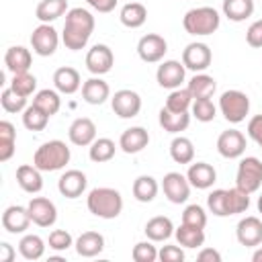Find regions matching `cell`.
<instances>
[{
	"mask_svg": "<svg viewBox=\"0 0 262 262\" xmlns=\"http://www.w3.org/2000/svg\"><path fill=\"white\" fill-rule=\"evenodd\" d=\"M92 31H94V16L90 10L78 6V8H70L66 12L61 41L68 49H72V51L84 49L86 43L90 41Z\"/></svg>",
	"mask_w": 262,
	"mask_h": 262,
	"instance_id": "6da1fadb",
	"label": "cell"
},
{
	"mask_svg": "<svg viewBox=\"0 0 262 262\" xmlns=\"http://www.w3.org/2000/svg\"><path fill=\"white\" fill-rule=\"evenodd\" d=\"M86 207L92 215H96L100 219H115L123 211V196L115 188L98 186V188H92L88 192Z\"/></svg>",
	"mask_w": 262,
	"mask_h": 262,
	"instance_id": "7a4b0ae2",
	"label": "cell"
},
{
	"mask_svg": "<svg viewBox=\"0 0 262 262\" xmlns=\"http://www.w3.org/2000/svg\"><path fill=\"white\" fill-rule=\"evenodd\" d=\"M70 158H72L70 147L61 139H51L37 147L33 156V164L41 172H55L66 168V164H70Z\"/></svg>",
	"mask_w": 262,
	"mask_h": 262,
	"instance_id": "3957f363",
	"label": "cell"
},
{
	"mask_svg": "<svg viewBox=\"0 0 262 262\" xmlns=\"http://www.w3.org/2000/svg\"><path fill=\"white\" fill-rule=\"evenodd\" d=\"M221 25V16L215 8L211 6H199V8H190L184 16H182V27L188 35L194 37H207L213 35Z\"/></svg>",
	"mask_w": 262,
	"mask_h": 262,
	"instance_id": "277c9868",
	"label": "cell"
},
{
	"mask_svg": "<svg viewBox=\"0 0 262 262\" xmlns=\"http://www.w3.org/2000/svg\"><path fill=\"white\" fill-rule=\"evenodd\" d=\"M219 111L225 117V121L237 125V123L246 121V117L250 113V98L242 90H225L219 98Z\"/></svg>",
	"mask_w": 262,
	"mask_h": 262,
	"instance_id": "5b68a950",
	"label": "cell"
},
{
	"mask_svg": "<svg viewBox=\"0 0 262 262\" xmlns=\"http://www.w3.org/2000/svg\"><path fill=\"white\" fill-rule=\"evenodd\" d=\"M262 184V160L254 156H246L237 164V174H235V186H239L246 192H256Z\"/></svg>",
	"mask_w": 262,
	"mask_h": 262,
	"instance_id": "8992f818",
	"label": "cell"
},
{
	"mask_svg": "<svg viewBox=\"0 0 262 262\" xmlns=\"http://www.w3.org/2000/svg\"><path fill=\"white\" fill-rule=\"evenodd\" d=\"M57 45H59V35H57V31L49 23H41L39 27L33 29V33H31V47H33V51L37 55L49 57V55L55 53Z\"/></svg>",
	"mask_w": 262,
	"mask_h": 262,
	"instance_id": "52a82bcc",
	"label": "cell"
},
{
	"mask_svg": "<svg viewBox=\"0 0 262 262\" xmlns=\"http://www.w3.org/2000/svg\"><path fill=\"white\" fill-rule=\"evenodd\" d=\"M115 66V55H113V49L104 43H96L88 49L86 53V70L92 74V76H102V74H108Z\"/></svg>",
	"mask_w": 262,
	"mask_h": 262,
	"instance_id": "ba28073f",
	"label": "cell"
},
{
	"mask_svg": "<svg viewBox=\"0 0 262 262\" xmlns=\"http://www.w3.org/2000/svg\"><path fill=\"white\" fill-rule=\"evenodd\" d=\"M111 106H113V111L119 119H133L141 111V96L135 90L123 88V90H117L113 94Z\"/></svg>",
	"mask_w": 262,
	"mask_h": 262,
	"instance_id": "9c48e42d",
	"label": "cell"
},
{
	"mask_svg": "<svg viewBox=\"0 0 262 262\" xmlns=\"http://www.w3.org/2000/svg\"><path fill=\"white\" fill-rule=\"evenodd\" d=\"M168 51V43L162 35L158 33H147L137 41V55L145 61V63H158L164 59Z\"/></svg>",
	"mask_w": 262,
	"mask_h": 262,
	"instance_id": "30bf717a",
	"label": "cell"
},
{
	"mask_svg": "<svg viewBox=\"0 0 262 262\" xmlns=\"http://www.w3.org/2000/svg\"><path fill=\"white\" fill-rule=\"evenodd\" d=\"M162 190H164V194H166V199L170 203L182 205L190 196V182L180 172H168L164 176V180H162Z\"/></svg>",
	"mask_w": 262,
	"mask_h": 262,
	"instance_id": "8fae6325",
	"label": "cell"
},
{
	"mask_svg": "<svg viewBox=\"0 0 262 262\" xmlns=\"http://www.w3.org/2000/svg\"><path fill=\"white\" fill-rule=\"evenodd\" d=\"M211 59H213V53L209 49L207 43H188L182 51V63L186 70H192L194 74L199 72H205L209 66H211Z\"/></svg>",
	"mask_w": 262,
	"mask_h": 262,
	"instance_id": "7c38bea8",
	"label": "cell"
},
{
	"mask_svg": "<svg viewBox=\"0 0 262 262\" xmlns=\"http://www.w3.org/2000/svg\"><path fill=\"white\" fill-rule=\"evenodd\" d=\"M217 151L225 160L242 158L246 151V135L237 129H227L217 137Z\"/></svg>",
	"mask_w": 262,
	"mask_h": 262,
	"instance_id": "4fadbf2b",
	"label": "cell"
},
{
	"mask_svg": "<svg viewBox=\"0 0 262 262\" xmlns=\"http://www.w3.org/2000/svg\"><path fill=\"white\" fill-rule=\"evenodd\" d=\"M31 221L39 227H51L57 221V209L53 205V201L45 199V196H33L27 205Z\"/></svg>",
	"mask_w": 262,
	"mask_h": 262,
	"instance_id": "5bb4252c",
	"label": "cell"
},
{
	"mask_svg": "<svg viewBox=\"0 0 262 262\" xmlns=\"http://www.w3.org/2000/svg\"><path fill=\"white\" fill-rule=\"evenodd\" d=\"M184 76H186V68L182 61H176V59H168V61H162L158 66V72H156V80L162 88H168V90H176L180 88V84L184 82Z\"/></svg>",
	"mask_w": 262,
	"mask_h": 262,
	"instance_id": "9a60e30c",
	"label": "cell"
},
{
	"mask_svg": "<svg viewBox=\"0 0 262 262\" xmlns=\"http://www.w3.org/2000/svg\"><path fill=\"white\" fill-rule=\"evenodd\" d=\"M235 237L246 248L260 246L262 244V221L254 215H248V217L239 219V223L235 227Z\"/></svg>",
	"mask_w": 262,
	"mask_h": 262,
	"instance_id": "2e32d148",
	"label": "cell"
},
{
	"mask_svg": "<svg viewBox=\"0 0 262 262\" xmlns=\"http://www.w3.org/2000/svg\"><path fill=\"white\" fill-rule=\"evenodd\" d=\"M31 223L33 221H31V215H29V209L27 207L10 205L2 213V227L8 233H25Z\"/></svg>",
	"mask_w": 262,
	"mask_h": 262,
	"instance_id": "e0dca14e",
	"label": "cell"
},
{
	"mask_svg": "<svg viewBox=\"0 0 262 262\" xmlns=\"http://www.w3.org/2000/svg\"><path fill=\"white\" fill-rule=\"evenodd\" d=\"M86 184H88V178H86L84 172H80V170H68V172H63L59 176L57 190L66 199H78L86 190Z\"/></svg>",
	"mask_w": 262,
	"mask_h": 262,
	"instance_id": "ac0fdd59",
	"label": "cell"
},
{
	"mask_svg": "<svg viewBox=\"0 0 262 262\" xmlns=\"http://www.w3.org/2000/svg\"><path fill=\"white\" fill-rule=\"evenodd\" d=\"M68 137L78 147L90 145L96 139V125H94V121L88 119V117H78L76 121H72V125L68 129Z\"/></svg>",
	"mask_w": 262,
	"mask_h": 262,
	"instance_id": "d6986e66",
	"label": "cell"
},
{
	"mask_svg": "<svg viewBox=\"0 0 262 262\" xmlns=\"http://www.w3.org/2000/svg\"><path fill=\"white\" fill-rule=\"evenodd\" d=\"M53 86L57 92L61 94H74L82 88V78H80V72L72 66H61L55 70L53 74Z\"/></svg>",
	"mask_w": 262,
	"mask_h": 262,
	"instance_id": "ffe728a7",
	"label": "cell"
},
{
	"mask_svg": "<svg viewBox=\"0 0 262 262\" xmlns=\"http://www.w3.org/2000/svg\"><path fill=\"white\" fill-rule=\"evenodd\" d=\"M186 178L190 182V186L199 188V190H205V188H211L213 182L217 180V172L211 164L207 162H190L188 166V172H186Z\"/></svg>",
	"mask_w": 262,
	"mask_h": 262,
	"instance_id": "44dd1931",
	"label": "cell"
},
{
	"mask_svg": "<svg viewBox=\"0 0 262 262\" xmlns=\"http://www.w3.org/2000/svg\"><path fill=\"white\" fill-rule=\"evenodd\" d=\"M31 63H33V55L27 47L23 45H12L6 49L4 53V66L10 74H23V72H29L31 70Z\"/></svg>",
	"mask_w": 262,
	"mask_h": 262,
	"instance_id": "7402d4cb",
	"label": "cell"
},
{
	"mask_svg": "<svg viewBox=\"0 0 262 262\" xmlns=\"http://www.w3.org/2000/svg\"><path fill=\"white\" fill-rule=\"evenodd\" d=\"M149 143V133L143 127H129L119 137V147L125 154H139Z\"/></svg>",
	"mask_w": 262,
	"mask_h": 262,
	"instance_id": "603a6c76",
	"label": "cell"
},
{
	"mask_svg": "<svg viewBox=\"0 0 262 262\" xmlns=\"http://www.w3.org/2000/svg\"><path fill=\"white\" fill-rule=\"evenodd\" d=\"M111 96V86L100 78V76H94V78H88L84 84H82V98L84 102L88 104H102L106 98Z\"/></svg>",
	"mask_w": 262,
	"mask_h": 262,
	"instance_id": "cb8c5ba5",
	"label": "cell"
},
{
	"mask_svg": "<svg viewBox=\"0 0 262 262\" xmlns=\"http://www.w3.org/2000/svg\"><path fill=\"white\" fill-rule=\"evenodd\" d=\"M16 182L18 186L25 190V192H39L43 188V176H41V170L33 164H23L16 168Z\"/></svg>",
	"mask_w": 262,
	"mask_h": 262,
	"instance_id": "d4e9b609",
	"label": "cell"
},
{
	"mask_svg": "<svg viewBox=\"0 0 262 262\" xmlns=\"http://www.w3.org/2000/svg\"><path fill=\"white\" fill-rule=\"evenodd\" d=\"M158 121L162 125L164 131L172 133V135H178L180 131H186L188 125H190V113H174V111H168L166 106L160 108V115H158Z\"/></svg>",
	"mask_w": 262,
	"mask_h": 262,
	"instance_id": "484cf974",
	"label": "cell"
},
{
	"mask_svg": "<svg viewBox=\"0 0 262 262\" xmlns=\"http://www.w3.org/2000/svg\"><path fill=\"white\" fill-rule=\"evenodd\" d=\"M74 246H76L78 256H82V258H94V256H98L104 250V237L98 231H84L76 239Z\"/></svg>",
	"mask_w": 262,
	"mask_h": 262,
	"instance_id": "4316f807",
	"label": "cell"
},
{
	"mask_svg": "<svg viewBox=\"0 0 262 262\" xmlns=\"http://www.w3.org/2000/svg\"><path fill=\"white\" fill-rule=\"evenodd\" d=\"M119 20L127 27V29H139L143 27V23L147 20V8L141 2H127L121 12H119Z\"/></svg>",
	"mask_w": 262,
	"mask_h": 262,
	"instance_id": "83f0119b",
	"label": "cell"
},
{
	"mask_svg": "<svg viewBox=\"0 0 262 262\" xmlns=\"http://www.w3.org/2000/svg\"><path fill=\"white\" fill-rule=\"evenodd\" d=\"M143 231H145L147 239H151V242H164V239H168L174 233V223H172L170 217L156 215V217H151L145 223V229Z\"/></svg>",
	"mask_w": 262,
	"mask_h": 262,
	"instance_id": "f1b7e54d",
	"label": "cell"
},
{
	"mask_svg": "<svg viewBox=\"0 0 262 262\" xmlns=\"http://www.w3.org/2000/svg\"><path fill=\"white\" fill-rule=\"evenodd\" d=\"M186 88L192 94V98H211L215 94V90H217V82H215L213 76L199 72V74H194L190 78V82H188Z\"/></svg>",
	"mask_w": 262,
	"mask_h": 262,
	"instance_id": "f546056e",
	"label": "cell"
},
{
	"mask_svg": "<svg viewBox=\"0 0 262 262\" xmlns=\"http://www.w3.org/2000/svg\"><path fill=\"white\" fill-rule=\"evenodd\" d=\"M133 196L139 201V203H151L160 190V184L154 176H147V174H141L133 180Z\"/></svg>",
	"mask_w": 262,
	"mask_h": 262,
	"instance_id": "4dcf8cb0",
	"label": "cell"
},
{
	"mask_svg": "<svg viewBox=\"0 0 262 262\" xmlns=\"http://www.w3.org/2000/svg\"><path fill=\"white\" fill-rule=\"evenodd\" d=\"M68 12V0H41L35 8V16L41 23H53Z\"/></svg>",
	"mask_w": 262,
	"mask_h": 262,
	"instance_id": "1f68e13d",
	"label": "cell"
},
{
	"mask_svg": "<svg viewBox=\"0 0 262 262\" xmlns=\"http://www.w3.org/2000/svg\"><path fill=\"white\" fill-rule=\"evenodd\" d=\"M115 151H117V145L113 139L108 137H96L90 145H88V156L92 162L96 164H102V162H111L115 158Z\"/></svg>",
	"mask_w": 262,
	"mask_h": 262,
	"instance_id": "d6a6232c",
	"label": "cell"
},
{
	"mask_svg": "<svg viewBox=\"0 0 262 262\" xmlns=\"http://www.w3.org/2000/svg\"><path fill=\"white\" fill-rule=\"evenodd\" d=\"M170 158L176 164H190L194 160V145L188 137L184 135H176L170 141Z\"/></svg>",
	"mask_w": 262,
	"mask_h": 262,
	"instance_id": "836d02e7",
	"label": "cell"
},
{
	"mask_svg": "<svg viewBox=\"0 0 262 262\" xmlns=\"http://www.w3.org/2000/svg\"><path fill=\"white\" fill-rule=\"evenodd\" d=\"M174 235H176L178 244L184 246V248H201V246L205 244V231H203V227H194V225L180 223V225L174 229Z\"/></svg>",
	"mask_w": 262,
	"mask_h": 262,
	"instance_id": "e575fe53",
	"label": "cell"
},
{
	"mask_svg": "<svg viewBox=\"0 0 262 262\" xmlns=\"http://www.w3.org/2000/svg\"><path fill=\"white\" fill-rule=\"evenodd\" d=\"M223 14L233 23H242L254 14V0H223Z\"/></svg>",
	"mask_w": 262,
	"mask_h": 262,
	"instance_id": "d590c367",
	"label": "cell"
},
{
	"mask_svg": "<svg viewBox=\"0 0 262 262\" xmlns=\"http://www.w3.org/2000/svg\"><path fill=\"white\" fill-rule=\"evenodd\" d=\"M18 252L25 260H39L45 254V242L35 233H27L18 242Z\"/></svg>",
	"mask_w": 262,
	"mask_h": 262,
	"instance_id": "8d00e7d4",
	"label": "cell"
},
{
	"mask_svg": "<svg viewBox=\"0 0 262 262\" xmlns=\"http://www.w3.org/2000/svg\"><path fill=\"white\" fill-rule=\"evenodd\" d=\"M16 131L10 121H0V162H8L14 156Z\"/></svg>",
	"mask_w": 262,
	"mask_h": 262,
	"instance_id": "74e56055",
	"label": "cell"
},
{
	"mask_svg": "<svg viewBox=\"0 0 262 262\" xmlns=\"http://www.w3.org/2000/svg\"><path fill=\"white\" fill-rule=\"evenodd\" d=\"M33 104H37L43 113H47L49 117H53V115L61 108V98H59V92H57V90L43 88V90H39V92L33 96Z\"/></svg>",
	"mask_w": 262,
	"mask_h": 262,
	"instance_id": "f35d334b",
	"label": "cell"
},
{
	"mask_svg": "<svg viewBox=\"0 0 262 262\" xmlns=\"http://www.w3.org/2000/svg\"><path fill=\"white\" fill-rule=\"evenodd\" d=\"M192 94L188 92V88H176L168 94L166 98V108L168 111H174V113H188V108L192 106Z\"/></svg>",
	"mask_w": 262,
	"mask_h": 262,
	"instance_id": "ab89813d",
	"label": "cell"
},
{
	"mask_svg": "<svg viewBox=\"0 0 262 262\" xmlns=\"http://www.w3.org/2000/svg\"><path fill=\"white\" fill-rule=\"evenodd\" d=\"M49 123V115L43 113L37 104H29L25 111H23V125L29 129V131H43Z\"/></svg>",
	"mask_w": 262,
	"mask_h": 262,
	"instance_id": "60d3db41",
	"label": "cell"
},
{
	"mask_svg": "<svg viewBox=\"0 0 262 262\" xmlns=\"http://www.w3.org/2000/svg\"><path fill=\"white\" fill-rule=\"evenodd\" d=\"M10 88H12L16 94H20V96L29 98V96L35 92V88H37V78H35L31 72L12 74V80H10Z\"/></svg>",
	"mask_w": 262,
	"mask_h": 262,
	"instance_id": "b9f144b4",
	"label": "cell"
},
{
	"mask_svg": "<svg viewBox=\"0 0 262 262\" xmlns=\"http://www.w3.org/2000/svg\"><path fill=\"white\" fill-rule=\"evenodd\" d=\"M227 207H229V215H237V213H246L250 207V192L242 190L239 186H233L227 190Z\"/></svg>",
	"mask_w": 262,
	"mask_h": 262,
	"instance_id": "7bdbcfd3",
	"label": "cell"
},
{
	"mask_svg": "<svg viewBox=\"0 0 262 262\" xmlns=\"http://www.w3.org/2000/svg\"><path fill=\"white\" fill-rule=\"evenodd\" d=\"M190 111H192V117L196 121H201V123H209L217 115V106L213 104L211 98H194Z\"/></svg>",
	"mask_w": 262,
	"mask_h": 262,
	"instance_id": "ee69618b",
	"label": "cell"
},
{
	"mask_svg": "<svg viewBox=\"0 0 262 262\" xmlns=\"http://www.w3.org/2000/svg\"><path fill=\"white\" fill-rule=\"evenodd\" d=\"M207 207L213 215L217 217H229V207H227V190L225 188H217L213 192H209L207 196Z\"/></svg>",
	"mask_w": 262,
	"mask_h": 262,
	"instance_id": "f6af8a7d",
	"label": "cell"
},
{
	"mask_svg": "<svg viewBox=\"0 0 262 262\" xmlns=\"http://www.w3.org/2000/svg\"><path fill=\"white\" fill-rule=\"evenodd\" d=\"M0 104H2V108H4L6 113H23V111L27 108V98L20 96V94H16V92L8 86V88H4L2 94H0Z\"/></svg>",
	"mask_w": 262,
	"mask_h": 262,
	"instance_id": "bcb514c9",
	"label": "cell"
},
{
	"mask_svg": "<svg viewBox=\"0 0 262 262\" xmlns=\"http://www.w3.org/2000/svg\"><path fill=\"white\" fill-rule=\"evenodd\" d=\"M131 258H133L135 262H156V260H158V248L154 246L151 239H147V242H139V244L133 246V250H131Z\"/></svg>",
	"mask_w": 262,
	"mask_h": 262,
	"instance_id": "7dc6e473",
	"label": "cell"
},
{
	"mask_svg": "<svg viewBox=\"0 0 262 262\" xmlns=\"http://www.w3.org/2000/svg\"><path fill=\"white\" fill-rule=\"evenodd\" d=\"M182 223L205 229V225H207V213H205V209L201 205H188V207H184V211H182Z\"/></svg>",
	"mask_w": 262,
	"mask_h": 262,
	"instance_id": "c3c4849f",
	"label": "cell"
},
{
	"mask_svg": "<svg viewBox=\"0 0 262 262\" xmlns=\"http://www.w3.org/2000/svg\"><path fill=\"white\" fill-rule=\"evenodd\" d=\"M47 244H49V248L55 250V252H66L70 246H74V239H72L70 231H66V229H53V231L49 233Z\"/></svg>",
	"mask_w": 262,
	"mask_h": 262,
	"instance_id": "681fc988",
	"label": "cell"
},
{
	"mask_svg": "<svg viewBox=\"0 0 262 262\" xmlns=\"http://www.w3.org/2000/svg\"><path fill=\"white\" fill-rule=\"evenodd\" d=\"M246 43L250 47H256V49L262 47V18L260 20H254L248 27V31H246Z\"/></svg>",
	"mask_w": 262,
	"mask_h": 262,
	"instance_id": "f907efd6",
	"label": "cell"
},
{
	"mask_svg": "<svg viewBox=\"0 0 262 262\" xmlns=\"http://www.w3.org/2000/svg\"><path fill=\"white\" fill-rule=\"evenodd\" d=\"M158 258L162 262H182L184 252L180 246H164L162 250H158Z\"/></svg>",
	"mask_w": 262,
	"mask_h": 262,
	"instance_id": "816d5d0a",
	"label": "cell"
},
{
	"mask_svg": "<svg viewBox=\"0 0 262 262\" xmlns=\"http://www.w3.org/2000/svg\"><path fill=\"white\" fill-rule=\"evenodd\" d=\"M248 135L252 141H256L262 149V115H256L248 121Z\"/></svg>",
	"mask_w": 262,
	"mask_h": 262,
	"instance_id": "f5cc1de1",
	"label": "cell"
},
{
	"mask_svg": "<svg viewBox=\"0 0 262 262\" xmlns=\"http://www.w3.org/2000/svg\"><path fill=\"white\" fill-rule=\"evenodd\" d=\"M86 2H88V6H92L96 12H102V14L113 12L115 6L119 4V0H86Z\"/></svg>",
	"mask_w": 262,
	"mask_h": 262,
	"instance_id": "db71d44e",
	"label": "cell"
},
{
	"mask_svg": "<svg viewBox=\"0 0 262 262\" xmlns=\"http://www.w3.org/2000/svg\"><path fill=\"white\" fill-rule=\"evenodd\" d=\"M199 262H221V254L213 248H203L199 254H196Z\"/></svg>",
	"mask_w": 262,
	"mask_h": 262,
	"instance_id": "11a10c76",
	"label": "cell"
},
{
	"mask_svg": "<svg viewBox=\"0 0 262 262\" xmlns=\"http://www.w3.org/2000/svg\"><path fill=\"white\" fill-rule=\"evenodd\" d=\"M14 256H16L14 248H12L8 242H2V244H0V262H12Z\"/></svg>",
	"mask_w": 262,
	"mask_h": 262,
	"instance_id": "9f6ffc18",
	"label": "cell"
},
{
	"mask_svg": "<svg viewBox=\"0 0 262 262\" xmlns=\"http://www.w3.org/2000/svg\"><path fill=\"white\" fill-rule=\"evenodd\" d=\"M252 260H254V262H262V248H258V250L252 254Z\"/></svg>",
	"mask_w": 262,
	"mask_h": 262,
	"instance_id": "6f0895ef",
	"label": "cell"
},
{
	"mask_svg": "<svg viewBox=\"0 0 262 262\" xmlns=\"http://www.w3.org/2000/svg\"><path fill=\"white\" fill-rule=\"evenodd\" d=\"M258 211H260V213H262V194H260V196H258Z\"/></svg>",
	"mask_w": 262,
	"mask_h": 262,
	"instance_id": "680465c9",
	"label": "cell"
},
{
	"mask_svg": "<svg viewBox=\"0 0 262 262\" xmlns=\"http://www.w3.org/2000/svg\"><path fill=\"white\" fill-rule=\"evenodd\" d=\"M129 2H133V0H129Z\"/></svg>",
	"mask_w": 262,
	"mask_h": 262,
	"instance_id": "91938a15",
	"label": "cell"
}]
</instances>
